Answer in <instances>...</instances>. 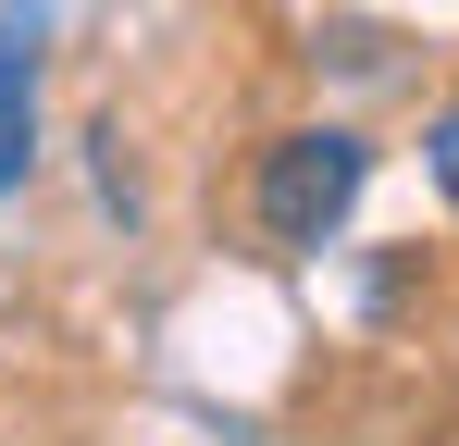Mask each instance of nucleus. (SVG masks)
<instances>
[{
	"instance_id": "f257e3e1",
	"label": "nucleus",
	"mask_w": 459,
	"mask_h": 446,
	"mask_svg": "<svg viewBox=\"0 0 459 446\" xmlns=\"http://www.w3.org/2000/svg\"><path fill=\"white\" fill-rule=\"evenodd\" d=\"M360 186H373V149L348 124H299V137L261 149V236L273 248H323L335 223L360 211Z\"/></svg>"
},
{
	"instance_id": "f03ea898",
	"label": "nucleus",
	"mask_w": 459,
	"mask_h": 446,
	"mask_svg": "<svg viewBox=\"0 0 459 446\" xmlns=\"http://www.w3.org/2000/svg\"><path fill=\"white\" fill-rule=\"evenodd\" d=\"M25 161H38V13L13 0L0 13V199L25 186Z\"/></svg>"
},
{
	"instance_id": "7ed1b4c3",
	"label": "nucleus",
	"mask_w": 459,
	"mask_h": 446,
	"mask_svg": "<svg viewBox=\"0 0 459 446\" xmlns=\"http://www.w3.org/2000/svg\"><path fill=\"white\" fill-rule=\"evenodd\" d=\"M422 161H435V186H447V199H459V112H447V124H435V149H422Z\"/></svg>"
}]
</instances>
